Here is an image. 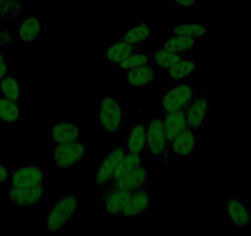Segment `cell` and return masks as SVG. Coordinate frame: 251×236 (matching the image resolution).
Wrapping results in <instances>:
<instances>
[{
	"label": "cell",
	"mask_w": 251,
	"mask_h": 236,
	"mask_svg": "<svg viewBox=\"0 0 251 236\" xmlns=\"http://www.w3.org/2000/svg\"><path fill=\"white\" fill-rule=\"evenodd\" d=\"M197 137L199 134L191 129H187L178 136L169 146L165 163H169L171 159L175 158H196Z\"/></svg>",
	"instance_id": "cell-11"
},
{
	"label": "cell",
	"mask_w": 251,
	"mask_h": 236,
	"mask_svg": "<svg viewBox=\"0 0 251 236\" xmlns=\"http://www.w3.org/2000/svg\"><path fill=\"white\" fill-rule=\"evenodd\" d=\"M131 194L132 192L129 191L108 187V189H103V193L96 201V207L111 218L120 219L121 213H122Z\"/></svg>",
	"instance_id": "cell-10"
},
{
	"label": "cell",
	"mask_w": 251,
	"mask_h": 236,
	"mask_svg": "<svg viewBox=\"0 0 251 236\" xmlns=\"http://www.w3.org/2000/svg\"><path fill=\"white\" fill-rule=\"evenodd\" d=\"M126 145L120 142L113 143L107 151H105L102 159L95 165V175H94V185L100 189H106L112 185L116 171L120 167L123 158H125Z\"/></svg>",
	"instance_id": "cell-4"
},
{
	"label": "cell",
	"mask_w": 251,
	"mask_h": 236,
	"mask_svg": "<svg viewBox=\"0 0 251 236\" xmlns=\"http://www.w3.org/2000/svg\"><path fill=\"white\" fill-rule=\"evenodd\" d=\"M78 208L79 197L74 192L55 199L47 214V234L57 235L71 228L72 221L78 214Z\"/></svg>",
	"instance_id": "cell-3"
},
{
	"label": "cell",
	"mask_w": 251,
	"mask_h": 236,
	"mask_svg": "<svg viewBox=\"0 0 251 236\" xmlns=\"http://www.w3.org/2000/svg\"><path fill=\"white\" fill-rule=\"evenodd\" d=\"M158 48L170 50V52L188 53V54H192V53L196 52L197 40H195V38L183 37V36L174 35V33H169V35H166L165 37H164V40L159 43Z\"/></svg>",
	"instance_id": "cell-22"
},
{
	"label": "cell",
	"mask_w": 251,
	"mask_h": 236,
	"mask_svg": "<svg viewBox=\"0 0 251 236\" xmlns=\"http://www.w3.org/2000/svg\"><path fill=\"white\" fill-rule=\"evenodd\" d=\"M123 76L126 84L133 90H142L158 83V71L151 63L126 71Z\"/></svg>",
	"instance_id": "cell-14"
},
{
	"label": "cell",
	"mask_w": 251,
	"mask_h": 236,
	"mask_svg": "<svg viewBox=\"0 0 251 236\" xmlns=\"http://www.w3.org/2000/svg\"><path fill=\"white\" fill-rule=\"evenodd\" d=\"M46 184H47V175L43 166L23 165L10 171L8 187L46 186Z\"/></svg>",
	"instance_id": "cell-9"
},
{
	"label": "cell",
	"mask_w": 251,
	"mask_h": 236,
	"mask_svg": "<svg viewBox=\"0 0 251 236\" xmlns=\"http://www.w3.org/2000/svg\"><path fill=\"white\" fill-rule=\"evenodd\" d=\"M149 180H151V177H149L148 166L142 164V165H139L136 170L132 171L131 173H128V175L122 177V179L117 180V181L110 187L123 189V191L133 192L139 189L149 186Z\"/></svg>",
	"instance_id": "cell-18"
},
{
	"label": "cell",
	"mask_w": 251,
	"mask_h": 236,
	"mask_svg": "<svg viewBox=\"0 0 251 236\" xmlns=\"http://www.w3.org/2000/svg\"><path fill=\"white\" fill-rule=\"evenodd\" d=\"M45 31V23L35 15H28L16 26V40L25 46H31L40 41L41 33Z\"/></svg>",
	"instance_id": "cell-15"
},
{
	"label": "cell",
	"mask_w": 251,
	"mask_h": 236,
	"mask_svg": "<svg viewBox=\"0 0 251 236\" xmlns=\"http://www.w3.org/2000/svg\"><path fill=\"white\" fill-rule=\"evenodd\" d=\"M8 48L0 47V80L9 73L8 71Z\"/></svg>",
	"instance_id": "cell-32"
},
{
	"label": "cell",
	"mask_w": 251,
	"mask_h": 236,
	"mask_svg": "<svg viewBox=\"0 0 251 236\" xmlns=\"http://www.w3.org/2000/svg\"><path fill=\"white\" fill-rule=\"evenodd\" d=\"M88 156V148L84 142L76 141L54 145V168L58 172H67L83 165Z\"/></svg>",
	"instance_id": "cell-5"
},
{
	"label": "cell",
	"mask_w": 251,
	"mask_h": 236,
	"mask_svg": "<svg viewBox=\"0 0 251 236\" xmlns=\"http://www.w3.org/2000/svg\"><path fill=\"white\" fill-rule=\"evenodd\" d=\"M0 95L14 101V102L23 105V80L19 79L15 74L8 73L0 80Z\"/></svg>",
	"instance_id": "cell-24"
},
{
	"label": "cell",
	"mask_w": 251,
	"mask_h": 236,
	"mask_svg": "<svg viewBox=\"0 0 251 236\" xmlns=\"http://www.w3.org/2000/svg\"><path fill=\"white\" fill-rule=\"evenodd\" d=\"M15 41V31H11L5 24H0V47L9 48Z\"/></svg>",
	"instance_id": "cell-31"
},
{
	"label": "cell",
	"mask_w": 251,
	"mask_h": 236,
	"mask_svg": "<svg viewBox=\"0 0 251 236\" xmlns=\"http://www.w3.org/2000/svg\"><path fill=\"white\" fill-rule=\"evenodd\" d=\"M46 186L8 187V201L16 212H25L42 203Z\"/></svg>",
	"instance_id": "cell-7"
},
{
	"label": "cell",
	"mask_w": 251,
	"mask_h": 236,
	"mask_svg": "<svg viewBox=\"0 0 251 236\" xmlns=\"http://www.w3.org/2000/svg\"><path fill=\"white\" fill-rule=\"evenodd\" d=\"M83 131L78 121H55L48 129V141L54 145L79 141Z\"/></svg>",
	"instance_id": "cell-12"
},
{
	"label": "cell",
	"mask_w": 251,
	"mask_h": 236,
	"mask_svg": "<svg viewBox=\"0 0 251 236\" xmlns=\"http://www.w3.org/2000/svg\"><path fill=\"white\" fill-rule=\"evenodd\" d=\"M95 124L103 134H112L125 127V105L117 96L103 95L95 103Z\"/></svg>",
	"instance_id": "cell-2"
},
{
	"label": "cell",
	"mask_w": 251,
	"mask_h": 236,
	"mask_svg": "<svg viewBox=\"0 0 251 236\" xmlns=\"http://www.w3.org/2000/svg\"><path fill=\"white\" fill-rule=\"evenodd\" d=\"M141 47L142 46L132 45V43L125 42V41H121L118 38H116L107 47H105L102 49V61L117 67L125 59H127L129 55L141 49Z\"/></svg>",
	"instance_id": "cell-16"
},
{
	"label": "cell",
	"mask_w": 251,
	"mask_h": 236,
	"mask_svg": "<svg viewBox=\"0 0 251 236\" xmlns=\"http://www.w3.org/2000/svg\"><path fill=\"white\" fill-rule=\"evenodd\" d=\"M9 176L10 171L8 170V166L0 161V189H6L9 185Z\"/></svg>",
	"instance_id": "cell-33"
},
{
	"label": "cell",
	"mask_w": 251,
	"mask_h": 236,
	"mask_svg": "<svg viewBox=\"0 0 251 236\" xmlns=\"http://www.w3.org/2000/svg\"><path fill=\"white\" fill-rule=\"evenodd\" d=\"M0 220H1V211H0Z\"/></svg>",
	"instance_id": "cell-35"
},
{
	"label": "cell",
	"mask_w": 251,
	"mask_h": 236,
	"mask_svg": "<svg viewBox=\"0 0 251 236\" xmlns=\"http://www.w3.org/2000/svg\"><path fill=\"white\" fill-rule=\"evenodd\" d=\"M147 145V132L146 123L142 121L136 122L133 126L128 129L127 134V143H126V150L127 153L136 154L143 158L146 153Z\"/></svg>",
	"instance_id": "cell-21"
},
{
	"label": "cell",
	"mask_w": 251,
	"mask_h": 236,
	"mask_svg": "<svg viewBox=\"0 0 251 236\" xmlns=\"http://www.w3.org/2000/svg\"><path fill=\"white\" fill-rule=\"evenodd\" d=\"M211 32L212 28L206 27V26L195 25V24H176L173 26L170 33L199 40V38L207 37L211 35Z\"/></svg>",
	"instance_id": "cell-28"
},
{
	"label": "cell",
	"mask_w": 251,
	"mask_h": 236,
	"mask_svg": "<svg viewBox=\"0 0 251 236\" xmlns=\"http://www.w3.org/2000/svg\"><path fill=\"white\" fill-rule=\"evenodd\" d=\"M151 57H153V52H146L143 49H139L134 52L133 54L129 55L127 59H125L120 66L116 67V69H117L121 75H123L126 71H131V69H136L138 67L151 63Z\"/></svg>",
	"instance_id": "cell-27"
},
{
	"label": "cell",
	"mask_w": 251,
	"mask_h": 236,
	"mask_svg": "<svg viewBox=\"0 0 251 236\" xmlns=\"http://www.w3.org/2000/svg\"><path fill=\"white\" fill-rule=\"evenodd\" d=\"M149 36H151V25L147 21H142L128 26L117 38L132 45L143 46L144 43L148 42Z\"/></svg>",
	"instance_id": "cell-25"
},
{
	"label": "cell",
	"mask_w": 251,
	"mask_h": 236,
	"mask_svg": "<svg viewBox=\"0 0 251 236\" xmlns=\"http://www.w3.org/2000/svg\"><path fill=\"white\" fill-rule=\"evenodd\" d=\"M24 123L23 105L0 95V124L14 129Z\"/></svg>",
	"instance_id": "cell-19"
},
{
	"label": "cell",
	"mask_w": 251,
	"mask_h": 236,
	"mask_svg": "<svg viewBox=\"0 0 251 236\" xmlns=\"http://www.w3.org/2000/svg\"><path fill=\"white\" fill-rule=\"evenodd\" d=\"M23 0H0V18L15 19L23 15Z\"/></svg>",
	"instance_id": "cell-30"
},
{
	"label": "cell",
	"mask_w": 251,
	"mask_h": 236,
	"mask_svg": "<svg viewBox=\"0 0 251 236\" xmlns=\"http://www.w3.org/2000/svg\"><path fill=\"white\" fill-rule=\"evenodd\" d=\"M175 6L183 9H192L197 5V0H171Z\"/></svg>",
	"instance_id": "cell-34"
},
{
	"label": "cell",
	"mask_w": 251,
	"mask_h": 236,
	"mask_svg": "<svg viewBox=\"0 0 251 236\" xmlns=\"http://www.w3.org/2000/svg\"><path fill=\"white\" fill-rule=\"evenodd\" d=\"M139 165H142V156L136 155V154H132V153H126L120 167H118V170L116 171L112 185L115 184L117 180L122 179V177L127 176L128 173H131L132 171L136 170ZM112 185H111V186H112Z\"/></svg>",
	"instance_id": "cell-29"
},
{
	"label": "cell",
	"mask_w": 251,
	"mask_h": 236,
	"mask_svg": "<svg viewBox=\"0 0 251 236\" xmlns=\"http://www.w3.org/2000/svg\"><path fill=\"white\" fill-rule=\"evenodd\" d=\"M192 54L188 53H176L170 52V50L161 49V48H156L155 52H153V57H151V64L156 68L158 71H163L166 73L169 69L173 66H175L178 61L183 59L186 57H190Z\"/></svg>",
	"instance_id": "cell-26"
},
{
	"label": "cell",
	"mask_w": 251,
	"mask_h": 236,
	"mask_svg": "<svg viewBox=\"0 0 251 236\" xmlns=\"http://www.w3.org/2000/svg\"><path fill=\"white\" fill-rule=\"evenodd\" d=\"M208 94L203 86L192 85L185 81H175L164 94L159 95L158 106L163 115L174 111L186 110L201 96Z\"/></svg>",
	"instance_id": "cell-1"
},
{
	"label": "cell",
	"mask_w": 251,
	"mask_h": 236,
	"mask_svg": "<svg viewBox=\"0 0 251 236\" xmlns=\"http://www.w3.org/2000/svg\"><path fill=\"white\" fill-rule=\"evenodd\" d=\"M163 122L166 134V143H168L169 149L170 144L178 136H181L183 132L188 129L187 121H186V110L174 111V112L163 115ZM166 153H168V150H166Z\"/></svg>",
	"instance_id": "cell-20"
},
{
	"label": "cell",
	"mask_w": 251,
	"mask_h": 236,
	"mask_svg": "<svg viewBox=\"0 0 251 236\" xmlns=\"http://www.w3.org/2000/svg\"><path fill=\"white\" fill-rule=\"evenodd\" d=\"M228 220L234 229H245L251 225L250 206L235 197L228 198Z\"/></svg>",
	"instance_id": "cell-17"
},
{
	"label": "cell",
	"mask_w": 251,
	"mask_h": 236,
	"mask_svg": "<svg viewBox=\"0 0 251 236\" xmlns=\"http://www.w3.org/2000/svg\"><path fill=\"white\" fill-rule=\"evenodd\" d=\"M213 108V97L211 94L201 96L195 102L186 108V121L188 129L200 134L204 131L207 119L209 118Z\"/></svg>",
	"instance_id": "cell-8"
},
{
	"label": "cell",
	"mask_w": 251,
	"mask_h": 236,
	"mask_svg": "<svg viewBox=\"0 0 251 236\" xmlns=\"http://www.w3.org/2000/svg\"><path fill=\"white\" fill-rule=\"evenodd\" d=\"M165 74L168 79L173 81H186L194 78L197 74V61L194 55L186 57L171 67Z\"/></svg>",
	"instance_id": "cell-23"
},
{
	"label": "cell",
	"mask_w": 251,
	"mask_h": 236,
	"mask_svg": "<svg viewBox=\"0 0 251 236\" xmlns=\"http://www.w3.org/2000/svg\"><path fill=\"white\" fill-rule=\"evenodd\" d=\"M149 206H151L149 186L133 191L121 213L120 219H126V220L141 219L148 212Z\"/></svg>",
	"instance_id": "cell-13"
},
{
	"label": "cell",
	"mask_w": 251,
	"mask_h": 236,
	"mask_svg": "<svg viewBox=\"0 0 251 236\" xmlns=\"http://www.w3.org/2000/svg\"><path fill=\"white\" fill-rule=\"evenodd\" d=\"M147 145L144 156L165 161L168 143H166L165 128L161 118H149L146 122Z\"/></svg>",
	"instance_id": "cell-6"
}]
</instances>
